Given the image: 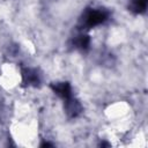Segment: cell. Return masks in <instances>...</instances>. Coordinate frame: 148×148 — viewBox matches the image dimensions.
I'll list each match as a JSON object with an SVG mask.
<instances>
[{"label": "cell", "mask_w": 148, "mask_h": 148, "mask_svg": "<svg viewBox=\"0 0 148 148\" xmlns=\"http://www.w3.org/2000/svg\"><path fill=\"white\" fill-rule=\"evenodd\" d=\"M66 111L69 116L75 117L76 114H79L81 112V105L77 101L73 99V97L66 99Z\"/></svg>", "instance_id": "3"}, {"label": "cell", "mask_w": 148, "mask_h": 148, "mask_svg": "<svg viewBox=\"0 0 148 148\" xmlns=\"http://www.w3.org/2000/svg\"><path fill=\"white\" fill-rule=\"evenodd\" d=\"M23 77H24V81L29 84H36L39 82V76L35 69H30V68L25 69L23 72Z\"/></svg>", "instance_id": "4"}, {"label": "cell", "mask_w": 148, "mask_h": 148, "mask_svg": "<svg viewBox=\"0 0 148 148\" xmlns=\"http://www.w3.org/2000/svg\"><path fill=\"white\" fill-rule=\"evenodd\" d=\"M106 18H108V13L104 9H91L84 14L83 24L84 27L92 28L103 23Z\"/></svg>", "instance_id": "1"}, {"label": "cell", "mask_w": 148, "mask_h": 148, "mask_svg": "<svg viewBox=\"0 0 148 148\" xmlns=\"http://www.w3.org/2000/svg\"><path fill=\"white\" fill-rule=\"evenodd\" d=\"M53 90L57 95H59L61 98H64L65 101L72 97V92H71V86L66 82H61V83H57L56 86H53Z\"/></svg>", "instance_id": "2"}, {"label": "cell", "mask_w": 148, "mask_h": 148, "mask_svg": "<svg viewBox=\"0 0 148 148\" xmlns=\"http://www.w3.org/2000/svg\"><path fill=\"white\" fill-rule=\"evenodd\" d=\"M76 45L81 49H86L89 46V38L87 36H80L79 40L76 42Z\"/></svg>", "instance_id": "6"}, {"label": "cell", "mask_w": 148, "mask_h": 148, "mask_svg": "<svg viewBox=\"0 0 148 148\" xmlns=\"http://www.w3.org/2000/svg\"><path fill=\"white\" fill-rule=\"evenodd\" d=\"M147 8V0H132L131 9L135 13H142Z\"/></svg>", "instance_id": "5"}]
</instances>
